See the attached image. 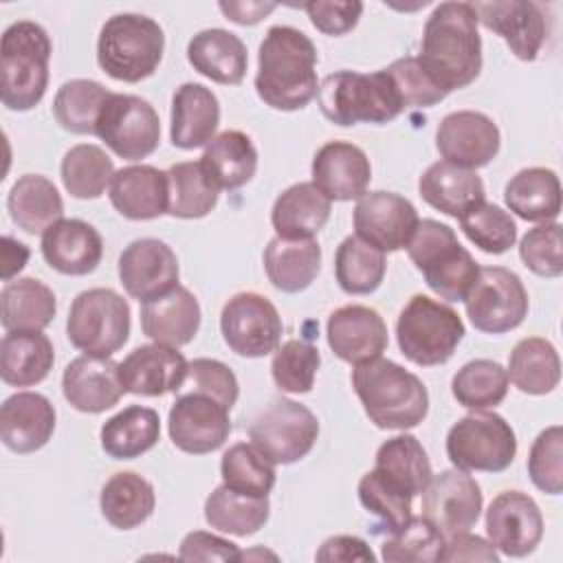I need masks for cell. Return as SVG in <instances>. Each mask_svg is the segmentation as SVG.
<instances>
[{"label": "cell", "instance_id": "23", "mask_svg": "<svg viewBox=\"0 0 563 563\" xmlns=\"http://www.w3.org/2000/svg\"><path fill=\"white\" fill-rule=\"evenodd\" d=\"M325 334L330 350L350 365L378 358L389 341L385 319L361 303L336 308L328 319Z\"/></svg>", "mask_w": 563, "mask_h": 563}, {"label": "cell", "instance_id": "64", "mask_svg": "<svg viewBox=\"0 0 563 563\" xmlns=\"http://www.w3.org/2000/svg\"><path fill=\"white\" fill-rule=\"evenodd\" d=\"M26 260H29V249L22 242L4 235L2 238V279L11 282V277L24 268Z\"/></svg>", "mask_w": 563, "mask_h": 563}, {"label": "cell", "instance_id": "27", "mask_svg": "<svg viewBox=\"0 0 563 563\" xmlns=\"http://www.w3.org/2000/svg\"><path fill=\"white\" fill-rule=\"evenodd\" d=\"M55 407L37 391H18L0 407V438L13 453L40 451L55 431Z\"/></svg>", "mask_w": 563, "mask_h": 563}, {"label": "cell", "instance_id": "4", "mask_svg": "<svg viewBox=\"0 0 563 563\" xmlns=\"http://www.w3.org/2000/svg\"><path fill=\"white\" fill-rule=\"evenodd\" d=\"M53 44L44 26L31 20L13 22L0 40V99L7 110L35 108L48 88Z\"/></svg>", "mask_w": 563, "mask_h": 563}, {"label": "cell", "instance_id": "62", "mask_svg": "<svg viewBox=\"0 0 563 563\" xmlns=\"http://www.w3.org/2000/svg\"><path fill=\"white\" fill-rule=\"evenodd\" d=\"M317 561H374L372 548L352 534H336L321 543L314 554Z\"/></svg>", "mask_w": 563, "mask_h": 563}, {"label": "cell", "instance_id": "29", "mask_svg": "<svg viewBox=\"0 0 563 563\" xmlns=\"http://www.w3.org/2000/svg\"><path fill=\"white\" fill-rule=\"evenodd\" d=\"M110 202L128 220H154L167 213V172L152 165H128L110 180Z\"/></svg>", "mask_w": 563, "mask_h": 563}, {"label": "cell", "instance_id": "6", "mask_svg": "<svg viewBox=\"0 0 563 563\" xmlns=\"http://www.w3.org/2000/svg\"><path fill=\"white\" fill-rule=\"evenodd\" d=\"M165 35L156 20L141 13H117L106 20L97 40V62L117 81L136 84L158 68Z\"/></svg>", "mask_w": 563, "mask_h": 563}, {"label": "cell", "instance_id": "36", "mask_svg": "<svg viewBox=\"0 0 563 563\" xmlns=\"http://www.w3.org/2000/svg\"><path fill=\"white\" fill-rule=\"evenodd\" d=\"M264 271L277 290L301 292L321 271V246L314 240L273 238L264 249Z\"/></svg>", "mask_w": 563, "mask_h": 563}, {"label": "cell", "instance_id": "58", "mask_svg": "<svg viewBox=\"0 0 563 563\" xmlns=\"http://www.w3.org/2000/svg\"><path fill=\"white\" fill-rule=\"evenodd\" d=\"M385 70L389 73L405 108H429L446 97L420 66L418 57H400Z\"/></svg>", "mask_w": 563, "mask_h": 563}, {"label": "cell", "instance_id": "57", "mask_svg": "<svg viewBox=\"0 0 563 563\" xmlns=\"http://www.w3.org/2000/svg\"><path fill=\"white\" fill-rule=\"evenodd\" d=\"M180 391H200L220 400L231 409L240 396V385L235 374L216 358H194L187 365V376Z\"/></svg>", "mask_w": 563, "mask_h": 563}, {"label": "cell", "instance_id": "31", "mask_svg": "<svg viewBox=\"0 0 563 563\" xmlns=\"http://www.w3.org/2000/svg\"><path fill=\"white\" fill-rule=\"evenodd\" d=\"M418 191L427 205L451 216L462 218L475 205L484 202L486 189L475 169L438 161L424 169L418 180Z\"/></svg>", "mask_w": 563, "mask_h": 563}, {"label": "cell", "instance_id": "54", "mask_svg": "<svg viewBox=\"0 0 563 563\" xmlns=\"http://www.w3.org/2000/svg\"><path fill=\"white\" fill-rule=\"evenodd\" d=\"M319 365L321 356L312 343L290 339L275 350L271 361V374L282 391L308 394L314 385Z\"/></svg>", "mask_w": 563, "mask_h": 563}, {"label": "cell", "instance_id": "60", "mask_svg": "<svg viewBox=\"0 0 563 563\" xmlns=\"http://www.w3.org/2000/svg\"><path fill=\"white\" fill-rule=\"evenodd\" d=\"M240 554L242 552L233 541L205 530L185 534L178 552L183 561H240Z\"/></svg>", "mask_w": 563, "mask_h": 563}, {"label": "cell", "instance_id": "38", "mask_svg": "<svg viewBox=\"0 0 563 563\" xmlns=\"http://www.w3.org/2000/svg\"><path fill=\"white\" fill-rule=\"evenodd\" d=\"M7 209L18 229L31 235L44 233L64 216L57 187L42 174L20 176L7 196Z\"/></svg>", "mask_w": 563, "mask_h": 563}, {"label": "cell", "instance_id": "40", "mask_svg": "<svg viewBox=\"0 0 563 563\" xmlns=\"http://www.w3.org/2000/svg\"><path fill=\"white\" fill-rule=\"evenodd\" d=\"M2 325L7 332L44 330L57 312L53 290L35 277H18L4 284L0 292Z\"/></svg>", "mask_w": 563, "mask_h": 563}, {"label": "cell", "instance_id": "56", "mask_svg": "<svg viewBox=\"0 0 563 563\" xmlns=\"http://www.w3.org/2000/svg\"><path fill=\"white\" fill-rule=\"evenodd\" d=\"M521 262L541 277H559L563 273L561 224L543 222L530 229L519 242Z\"/></svg>", "mask_w": 563, "mask_h": 563}, {"label": "cell", "instance_id": "17", "mask_svg": "<svg viewBox=\"0 0 563 563\" xmlns=\"http://www.w3.org/2000/svg\"><path fill=\"white\" fill-rule=\"evenodd\" d=\"M422 495V517L444 537L471 530L482 512V488L468 471L449 468L431 477Z\"/></svg>", "mask_w": 563, "mask_h": 563}, {"label": "cell", "instance_id": "59", "mask_svg": "<svg viewBox=\"0 0 563 563\" xmlns=\"http://www.w3.org/2000/svg\"><path fill=\"white\" fill-rule=\"evenodd\" d=\"M301 9L308 13L317 31L325 35H345L358 24V18L363 13V2L314 0V2L301 4Z\"/></svg>", "mask_w": 563, "mask_h": 563}, {"label": "cell", "instance_id": "41", "mask_svg": "<svg viewBox=\"0 0 563 563\" xmlns=\"http://www.w3.org/2000/svg\"><path fill=\"white\" fill-rule=\"evenodd\" d=\"M161 438V418L152 407L130 405L101 427V449L112 460H134L154 449Z\"/></svg>", "mask_w": 563, "mask_h": 563}, {"label": "cell", "instance_id": "33", "mask_svg": "<svg viewBox=\"0 0 563 563\" xmlns=\"http://www.w3.org/2000/svg\"><path fill=\"white\" fill-rule=\"evenodd\" d=\"M187 59L207 79L224 86L242 84L249 66L244 42L224 29H205L187 44Z\"/></svg>", "mask_w": 563, "mask_h": 563}, {"label": "cell", "instance_id": "24", "mask_svg": "<svg viewBox=\"0 0 563 563\" xmlns=\"http://www.w3.org/2000/svg\"><path fill=\"white\" fill-rule=\"evenodd\" d=\"M369 180V158L354 143L328 141L312 158V185L330 200H358Z\"/></svg>", "mask_w": 563, "mask_h": 563}, {"label": "cell", "instance_id": "32", "mask_svg": "<svg viewBox=\"0 0 563 563\" xmlns=\"http://www.w3.org/2000/svg\"><path fill=\"white\" fill-rule=\"evenodd\" d=\"M332 200L312 183H295L284 189L271 209V224L277 238L314 240L330 220Z\"/></svg>", "mask_w": 563, "mask_h": 563}, {"label": "cell", "instance_id": "8", "mask_svg": "<svg viewBox=\"0 0 563 563\" xmlns=\"http://www.w3.org/2000/svg\"><path fill=\"white\" fill-rule=\"evenodd\" d=\"M462 336V317L451 306L427 295H413L396 321L400 352L420 367L446 363Z\"/></svg>", "mask_w": 563, "mask_h": 563}, {"label": "cell", "instance_id": "28", "mask_svg": "<svg viewBox=\"0 0 563 563\" xmlns=\"http://www.w3.org/2000/svg\"><path fill=\"white\" fill-rule=\"evenodd\" d=\"M200 303L185 286L141 303V328L147 339L161 345H187L200 328Z\"/></svg>", "mask_w": 563, "mask_h": 563}, {"label": "cell", "instance_id": "63", "mask_svg": "<svg viewBox=\"0 0 563 563\" xmlns=\"http://www.w3.org/2000/svg\"><path fill=\"white\" fill-rule=\"evenodd\" d=\"M218 7L227 15V20H231L235 24H242V26L257 24L271 11L277 9L275 2H220Z\"/></svg>", "mask_w": 563, "mask_h": 563}, {"label": "cell", "instance_id": "25", "mask_svg": "<svg viewBox=\"0 0 563 563\" xmlns=\"http://www.w3.org/2000/svg\"><path fill=\"white\" fill-rule=\"evenodd\" d=\"M62 391L77 411L101 413L112 409L125 394L119 378V363L110 356H77L64 369Z\"/></svg>", "mask_w": 563, "mask_h": 563}, {"label": "cell", "instance_id": "55", "mask_svg": "<svg viewBox=\"0 0 563 563\" xmlns=\"http://www.w3.org/2000/svg\"><path fill=\"white\" fill-rule=\"evenodd\" d=\"M528 475L532 484L548 493L561 495L563 490V429L559 424L541 431L528 455Z\"/></svg>", "mask_w": 563, "mask_h": 563}, {"label": "cell", "instance_id": "3", "mask_svg": "<svg viewBox=\"0 0 563 563\" xmlns=\"http://www.w3.org/2000/svg\"><path fill=\"white\" fill-rule=\"evenodd\" d=\"M352 387L378 429H413L429 411L424 383L389 358H372L354 365Z\"/></svg>", "mask_w": 563, "mask_h": 563}, {"label": "cell", "instance_id": "11", "mask_svg": "<svg viewBox=\"0 0 563 563\" xmlns=\"http://www.w3.org/2000/svg\"><path fill=\"white\" fill-rule=\"evenodd\" d=\"M249 438L273 464H292L312 451L319 438V420L306 405L290 398H275L255 416Z\"/></svg>", "mask_w": 563, "mask_h": 563}, {"label": "cell", "instance_id": "51", "mask_svg": "<svg viewBox=\"0 0 563 563\" xmlns=\"http://www.w3.org/2000/svg\"><path fill=\"white\" fill-rule=\"evenodd\" d=\"M446 537L427 517H411L407 526L391 532L383 543L380 556L389 563L442 561Z\"/></svg>", "mask_w": 563, "mask_h": 563}, {"label": "cell", "instance_id": "53", "mask_svg": "<svg viewBox=\"0 0 563 563\" xmlns=\"http://www.w3.org/2000/svg\"><path fill=\"white\" fill-rule=\"evenodd\" d=\"M464 235L484 253L501 255L517 240V224L508 211L493 202H479L460 218Z\"/></svg>", "mask_w": 563, "mask_h": 563}, {"label": "cell", "instance_id": "7", "mask_svg": "<svg viewBox=\"0 0 563 563\" xmlns=\"http://www.w3.org/2000/svg\"><path fill=\"white\" fill-rule=\"evenodd\" d=\"M407 255L427 286L446 301H464L479 273L477 262L457 242L455 231L431 218L418 222L407 244Z\"/></svg>", "mask_w": 563, "mask_h": 563}, {"label": "cell", "instance_id": "5", "mask_svg": "<svg viewBox=\"0 0 563 563\" xmlns=\"http://www.w3.org/2000/svg\"><path fill=\"white\" fill-rule=\"evenodd\" d=\"M317 101L323 117L343 128L361 121L389 123L405 110L385 68L369 75L356 70L330 73L319 84Z\"/></svg>", "mask_w": 563, "mask_h": 563}, {"label": "cell", "instance_id": "1", "mask_svg": "<svg viewBox=\"0 0 563 563\" xmlns=\"http://www.w3.org/2000/svg\"><path fill=\"white\" fill-rule=\"evenodd\" d=\"M479 22L471 2H442L427 18L418 62L449 95L466 88L482 70Z\"/></svg>", "mask_w": 563, "mask_h": 563}, {"label": "cell", "instance_id": "19", "mask_svg": "<svg viewBox=\"0 0 563 563\" xmlns=\"http://www.w3.org/2000/svg\"><path fill=\"white\" fill-rule=\"evenodd\" d=\"M178 275V257L163 240H134L119 255V279L128 295L141 303L174 290Z\"/></svg>", "mask_w": 563, "mask_h": 563}, {"label": "cell", "instance_id": "15", "mask_svg": "<svg viewBox=\"0 0 563 563\" xmlns=\"http://www.w3.org/2000/svg\"><path fill=\"white\" fill-rule=\"evenodd\" d=\"M169 438L176 449L191 455L218 451L229 433V409L213 396L200 391H178L167 418Z\"/></svg>", "mask_w": 563, "mask_h": 563}, {"label": "cell", "instance_id": "48", "mask_svg": "<svg viewBox=\"0 0 563 563\" xmlns=\"http://www.w3.org/2000/svg\"><path fill=\"white\" fill-rule=\"evenodd\" d=\"M110 90L95 79L64 81L53 101L57 123L73 134H95L97 119Z\"/></svg>", "mask_w": 563, "mask_h": 563}, {"label": "cell", "instance_id": "21", "mask_svg": "<svg viewBox=\"0 0 563 563\" xmlns=\"http://www.w3.org/2000/svg\"><path fill=\"white\" fill-rule=\"evenodd\" d=\"M477 22L504 37L510 53L521 62H534L545 37L548 24L541 7L530 0L471 2Z\"/></svg>", "mask_w": 563, "mask_h": 563}, {"label": "cell", "instance_id": "13", "mask_svg": "<svg viewBox=\"0 0 563 563\" xmlns=\"http://www.w3.org/2000/svg\"><path fill=\"white\" fill-rule=\"evenodd\" d=\"M466 317L475 330L504 334L519 328L528 314V292L517 273L504 266H484L466 299Z\"/></svg>", "mask_w": 563, "mask_h": 563}, {"label": "cell", "instance_id": "35", "mask_svg": "<svg viewBox=\"0 0 563 563\" xmlns=\"http://www.w3.org/2000/svg\"><path fill=\"white\" fill-rule=\"evenodd\" d=\"M506 207L528 222H554L561 213V183L548 167H526L504 187Z\"/></svg>", "mask_w": 563, "mask_h": 563}, {"label": "cell", "instance_id": "50", "mask_svg": "<svg viewBox=\"0 0 563 563\" xmlns=\"http://www.w3.org/2000/svg\"><path fill=\"white\" fill-rule=\"evenodd\" d=\"M220 475L222 484L251 497H268L275 486L273 462L249 442H235L222 453Z\"/></svg>", "mask_w": 563, "mask_h": 563}, {"label": "cell", "instance_id": "18", "mask_svg": "<svg viewBox=\"0 0 563 563\" xmlns=\"http://www.w3.org/2000/svg\"><path fill=\"white\" fill-rule=\"evenodd\" d=\"M486 534L506 556H528L543 537V517L537 501L521 490L499 493L486 510Z\"/></svg>", "mask_w": 563, "mask_h": 563}, {"label": "cell", "instance_id": "12", "mask_svg": "<svg viewBox=\"0 0 563 563\" xmlns=\"http://www.w3.org/2000/svg\"><path fill=\"white\" fill-rule=\"evenodd\" d=\"M95 134L117 156L141 161L161 143V119L147 99L110 92L101 106Z\"/></svg>", "mask_w": 563, "mask_h": 563}, {"label": "cell", "instance_id": "20", "mask_svg": "<svg viewBox=\"0 0 563 563\" xmlns=\"http://www.w3.org/2000/svg\"><path fill=\"white\" fill-rule=\"evenodd\" d=\"M499 145V128L490 117L477 110L451 112L435 130V147L440 156L466 169L488 165L497 156Z\"/></svg>", "mask_w": 563, "mask_h": 563}, {"label": "cell", "instance_id": "37", "mask_svg": "<svg viewBox=\"0 0 563 563\" xmlns=\"http://www.w3.org/2000/svg\"><path fill=\"white\" fill-rule=\"evenodd\" d=\"M55 361L53 343L42 330L7 332L0 343V376L11 387L42 383Z\"/></svg>", "mask_w": 563, "mask_h": 563}, {"label": "cell", "instance_id": "49", "mask_svg": "<svg viewBox=\"0 0 563 563\" xmlns=\"http://www.w3.org/2000/svg\"><path fill=\"white\" fill-rule=\"evenodd\" d=\"M508 374L497 361L475 358L455 372L451 391L462 407L479 411L497 407L508 394Z\"/></svg>", "mask_w": 563, "mask_h": 563}, {"label": "cell", "instance_id": "30", "mask_svg": "<svg viewBox=\"0 0 563 563\" xmlns=\"http://www.w3.org/2000/svg\"><path fill=\"white\" fill-rule=\"evenodd\" d=\"M220 123V103L211 88L187 81L176 88L172 97V128L169 139L180 150H196L207 145Z\"/></svg>", "mask_w": 563, "mask_h": 563}, {"label": "cell", "instance_id": "43", "mask_svg": "<svg viewBox=\"0 0 563 563\" xmlns=\"http://www.w3.org/2000/svg\"><path fill=\"white\" fill-rule=\"evenodd\" d=\"M271 504L268 497L242 495L227 484L211 490L205 501V519L213 530L229 532L235 537L255 534L268 521Z\"/></svg>", "mask_w": 563, "mask_h": 563}, {"label": "cell", "instance_id": "47", "mask_svg": "<svg viewBox=\"0 0 563 563\" xmlns=\"http://www.w3.org/2000/svg\"><path fill=\"white\" fill-rule=\"evenodd\" d=\"M59 174L66 191L73 198L95 200L110 185L114 176V165L99 145L79 143L64 154Z\"/></svg>", "mask_w": 563, "mask_h": 563}, {"label": "cell", "instance_id": "42", "mask_svg": "<svg viewBox=\"0 0 563 563\" xmlns=\"http://www.w3.org/2000/svg\"><path fill=\"white\" fill-rule=\"evenodd\" d=\"M508 380L530 396L550 394L561 380V361L556 347L541 336L521 339L508 356Z\"/></svg>", "mask_w": 563, "mask_h": 563}, {"label": "cell", "instance_id": "9", "mask_svg": "<svg viewBox=\"0 0 563 563\" xmlns=\"http://www.w3.org/2000/svg\"><path fill=\"white\" fill-rule=\"evenodd\" d=\"M68 341L92 356H112L130 336V306L112 288L79 292L66 319Z\"/></svg>", "mask_w": 563, "mask_h": 563}, {"label": "cell", "instance_id": "52", "mask_svg": "<svg viewBox=\"0 0 563 563\" xmlns=\"http://www.w3.org/2000/svg\"><path fill=\"white\" fill-rule=\"evenodd\" d=\"M358 499L367 512L380 519L387 532H396L411 519L413 495L389 482L376 468L367 471L358 482Z\"/></svg>", "mask_w": 563, "mask_h": 563}, {"label": "cell", "instance_id": "22", "mask_svg": "<svg viewBox=\"0 0 563 563\" xmlns=\"http://www.w3.org/2000/svg\"><path fill=\"white\" fill-rule=\"evenodd\" d=\"M187 365L189 361L178 352V347L147 343L134 347L119 363V378L128 394L156 398L180 391Z\"/></svg>", "mask_w": 563, "mask_h": 563}, {"label": "cell", "instance_id": "2", "mask_svg": "<svg viewBox=\"0 0 563 563\" xmlns=\"http://www.w3.org/2000/svg\"><path fill=\"white\" fill-rule=\"evenodd\" d=\"M317 59V48L303 31L286 24L271 26L257 53L260 99L284 112L306 108L319 90Z\"/></svg>", "mask_w": 563, "mask_h": 563}, {"label": "cell", "instance_id": "61", "mask_svg": "<svg viewBox=\"0 0 563 563\" xmlns=\"http://www.w3.org/2000/svg\"><path fill=\"white\" fill-rule=\"evenodd\" d=\"M442 561H490V563H497L499 554L490 541H484L482 537L471 534L466 530V532L446 537Z\"/></svg>", "mask_w": 563, "mask_h": 563}, {"label": "cell", "instance_id": "14", "mask_svg": "<svg viewBox=\"0 0 563 563\" xmlns=\"http://www.w3.org/2000/svg\"><path fill=\"white\" fill-rule=\"evenodd\" d=\"M220 330L231 352L260 358L279 347L284 323L271 299L257 292H238L222 308Z\"/></svg>", "mask_w": 563, "mask_h": 563}, {"label": "cell", "instance_id": "34", "mask_svg": "<svg viewBox=\"0 0 563 563\" xmlns=\"http://www.w3.org/2000/svg\"><path fill=\"white\" fill-rule=\"evenodd\" d=\"M200 167L218 191L240 189L255 176L257 150L249 134L240 130H224L207 143L200 156Z\"/></svg>", "mask_w": 563, "mask_h": 563}, {"label": "cell", "instance_id": "16", "mask_svg": "<svg viewBox=\"0 0 563 563\" xmlns=\"http://www.w3.org/2000/svg\"><path fill=\"white\" fill-rule=\"evenodd\" d=\"M418 222L420 218L411 200L394 191H365L354 207V235L383 253L407 249Z\"/></svg>", "mask_w": 563, "mask_h": 563}, {"label": "cell", "instance_id": "44", "mask_svg": "<svg viewBox=\"0 0 563 563\" xmlns=\"http://www.w3.org/2000/svg\"><path fill=\"white\" fill-rule=\"evenodd\" d=\"M374 468L413 497L420 495L433 477L427 451L418 438L409 433L385 440L376 451Z\"/></svg>", "mask_w": 563, "mask_h": 563}, {"label": "cell", "instance_id": "45", "mask_svg": "<svg viewBox=\"0 0 563 563\" xmlns=\"http://www.w3.org/2000/svg\"><path fill=\"white\" fill-rule=\"evenodd\" d=\"M387 260L385 253L358 235H347L334 255V275L343 292L369 295L385 277Z\"/></svg>", "mask_w": 563, "mask_h": 563}, {"label": "cell", "instance_id": "39", "mask_svg": "<svg viewBox=\"0 0 563 563\" xmlns=\"http://www.w3.org/2000/svg\"><path fill=\"white\" fill-rule=\"evenodd\" d=\"M156 506L154 486L139 473H114L101 488L99 508L106 521L119 530H132L145 523Z\"/></svg>", "mask_w": 563, "mask_h": 563}, {"label": "cell", "instance_id": "26", "mask_svg": "<svg viewBox=\"0 0 563 563\" xmlns=\"http://www.w3.org/2000/svg\"><path fill=\"white\" fill-rule=\"evenodd\" d=\"M42 255L57 273L79 277L99 266L103 240L92 224L79 218H62L42 233Z\"/></svg>", "mask_w": 563, "mask_h": 563}, {"label": "cell", "instance_id": "10", "mask_svg": "<svg viewBox=\"0 0 563 563\" xmlns=\"http://www.w3.org/2000/svg\"><path fill=\"white\" fill-rule=\"evenodd\" d=\"M517 455V438L495 411H473L460 418L446 433V457L460 471L501 473Z\"/></svg>", "mask_w": 563, "mask_h": 563}, {"label": "cell", "instance_id": "46", "mask_svg": "<svg viewBox=\"0 0 563 563\" xmlns=\"http://www.w3.org/2000/svg\"><path fill=\"white\" fill-rule=\"evenodd\" d=\"M167 213L183 220H198L218 205V189L207 180L200 161L174 163L167 169Z\"/></svg>", "mask_w": 563, "mask_h": 563}]
</instances>
